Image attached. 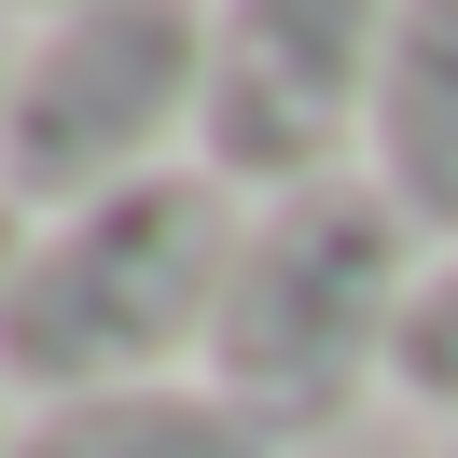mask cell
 Here are the masks:
<instances>
[{
    "label": "cell",
    "instance_id": "1",
    "mask_svg": "<svg viewBox=\"0 0 458 458\" xmlns=\"http://www.w3.org/2000/svg\"><path fill=\"white\" fill-rule=\"evenodd\" d=\"M250 195L208 167H153L98 208L29 223V264L0 292V389L29 403H98V389H153V375L208 361Z\"/></svg>",
    "mask_w": 458,
    "mask_h": 458
},
{
    "label": "cell",
    "instance_id": "2",
    "mask_svg": "<svg viewBox=\"0 0 458 458\" xmlns=\"http://www.w3.org/2000/svg\"><path fill=\"white\" fill-rule=\"evenodd\" d=\"M417 236L375 181H306L264 195L236 236L223 319H208V389L278 445H334L361 403H389V347H403V292H417Z\"/></svg>",
    "mask_w": 458,
    "mask_h": 458
},
{
    "label": "cell",
    "instance_id": "3",
    "mask_svg": "<svg viewBox=\"0 0 458 458\" xmlns=\"http://www.w3.org/2000/svg\"><path fill=\"white\" fill-rule=\"evenodd\" d=\"M208 125V0H70L14 42L0 84V195L56 223L153 167H195Z\"/></svg>",
    "mask_w": 458,
    "mask_h": 458
},
{
    "label": "cell",
    "instance_id": "4",
    "mask_svg": "<svg viewBox=\"0 0 458 458\" xmlns=\"http://www.w3.org/2000/svg\"><path fill=\"white\" fill-rule=\"evenodd\" d=\"M403 0H208V125L195 167L236 195H306V181H361L375 70H389Z\"/></svg>",
    "mask_w": 458,
    "mask_h": 458
},
{
    "label": "cell",
    "instance_id": "5",
    "mask_svg": "<svg viewBox=\"0 0 458 458\" xmlns=\"http://www.w3.org/2000/svg\"><path fill=\"white\" fill-rule=\"evenodd\" d=\"M361 181L403 208L417 250H458V0H403V14H389V70H375Z\"/></svg>",
    "mask_w": 458,
    "mask_h": 458
},
{
    "label": "cell",
    "instance_id": "6",
    "mask_svg": "<svg viewBox=\"0 0 458 458\" xmlns=\"http://www.w3.org/2000/svg\"><path fill=\"white\" fill-rule=\"evenodd\" d=\"M14 458H292L278 430H250L208 375H153V389H98V403H42L14 430Z\"/></svg>",
    "mask_w": 458,
    "mask_h": 458
},
{
    "label": "cell",
    "instance_id": "7",
    "mask_svg": "<svg viewBox=\"0 0 458 458\" xmlns=\"http://www.w3.org/2000/svg\"><path fill=\"white\" fill-rule=\"evenodd\" d=\"M389 403H417V417H445V430H458V250H430V264H417V292H403Z\"/></svg>",
    "mask_w": 458,
    "mask_h": 458
},
{
    "label": "cell",
    "instance_id": "8",
    "mask_svg": "<svg viewBox=\"0 0 458 458\" xmlns=\"http://www.w3.org/2000/svg\"><path fill=\"white\" fill-rule=\"evenodd\" d=\"M14 264H29V208L0 195V292H14Z\"/></svg>",
    "mask_w": 458,
    "mask_h": 458
},
{
    "label": "cell",
    "instance_id": "9",
    "mask_svg": "<svg viewBox=\"0 0 458 458\" xmlns=\"http://www.w3.org/2000/svg\"><path fill=\"white\" fill-rule=\"evenodd\" d=\"M56 14H70V0H0V29H14V42H29V29H56Z\"/></svg>",
    "mask_w": 458,
    "mask_h": 458
},
{
    "label": "cell",
    "instance_id": "10",
    "mask_svg": "<svg viewBox=\"0 0 458 458\" xmlns=\"http://www.w3.org/2000/svg\"><path fill=\"white\" fill-rule=\"evenodd\" d=\"M14 430H29V417H14V389H0V458H14Z\"/></svg>",
    "mask_w": 458,
    "mask_h": 458
},
{
    "label": "cell",
    "instance_id": "11",
    "mask_svg": "<svg viewBox=\"0 0 458 458\" xmlns=\"http://www.w3.org/2000/svg\"><path fill=\"white\" fill-rule=\"evenodd\" d=\"M0 84H14V29H0Z\"/></svg>",
    "mask_w": 458,
    "mask_h": 458
},
{
    "label": "cell",
    "instance_id": "12",
    "mask_svg": "<svg viewBox=\"0 0 458 458\" xmlns=\"http://www.w3.org/2000/svg\"><path fill=\"white\" fill-rule=\"evenodd\" d=\"M445 458H458V445H445Z\"/></svg>",
    "mask_w": 458,
    "mask_h": 458
}]
</instances>
